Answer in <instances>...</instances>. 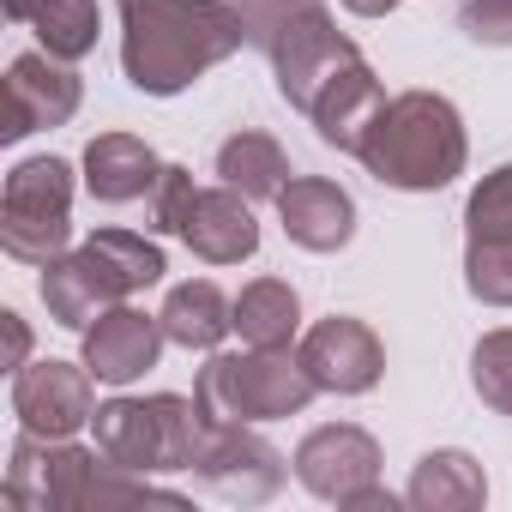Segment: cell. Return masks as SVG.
Instances as JSON below:
<instances>
[{
  "instance_id": "1",
  "label": "cell",
  "mask_w": 512,
  "mask_h": 512,
  "mask_svg": "<svg viewBox=\"0 0 512 512\" xmlns=\"http://www.w3.org/2000/svg\"><path fill=\"white\" fill-rule=\"evenodd\" d=\"M241 43L235 0H121V67L145 97H181Z\"/></svg>"
},
{
  "instance_id": "2",
  "label": "cell",
  "mask_w": 512,
  "mask_h": 512,
  "mask_svg": "<svg viewBox=\"0 0 512 512\" xmlns=\"http://www.w3.org/2000/svg\"><path fill=\"white\" fill-rule=\"evenodd\" d=\"M362 169L398 193H440L464 175L470 163V139L458 109L440 91H404L386 97L380 121L368 127V139L356 145Z\"/></svg>"
},
{
  "instance_id": "3",
  "label": "cell",
  "mask_w": 512,
  "mask_h": 512,
  "mask_svg": "<svg viewBox=\"0 0 512 512\" xmlns=\"http://www.w3.org/2000/svg\"><path fill=\"white\" fill-rule=\"evenodd\" d=\"M193 398L211 422H284V416H302L320 398V386L302 368V356L247 344V350H211Z\"/></svg>"
},
{
  "instance_id": "4",
  "label": "cell",
  "mask_w": 512,
  "mask_h": 512,
  "mask_svg": "<svg viewBox=\"0 0 512 512\" xmlns=\"http://www.w3.org/2000/svg\"><path fill=\"white\" fill-rule=\"evenodd\" d=\"M205 422L211 416L199 410V398L151 392V398H109V404H97L91 434H97V452L115 458L121 470L169 476V470H193Z\"/></svg>"
},
{
  "instance_id": "5",
  "label": "cell",
  "mask_w": 512,
  "mask_h": 512,
  "mask_svg": "<svg viewBox=\"0 0 512 512\" xmlns=\"http://www.w3.org/2000/svg\"><path fill=\"white\" fill-rule=\"evenodd\" d=\"M73 241V163L61 157H25L0 193V247L19 266H49Z\"/></svg>"
},
{
  "instance_id": "6",
  "label": "cell",
  "mask_w": 512,
  "mask_h": 512,
  "mask_svg": "<svg viewBox=\"0 0 512 512\" xmlns=\"http://www.w3.org/2000/svg\"><path fill=\"white\" fill-rule=\"evenodd\" d=\"M109 458L73 440H49V434H19L13 440V464H7V506L19 512H97Z\"/></svg>"
},
{
  "instance_id": "7",
  "label": "cell",
  "mask_w": 512,
  "mask_h": 512,
  "mask_svg": "<svg viewBox=\"0 0 512 512\" xmlns=\"http://www.w3.org/2000/svg\"><path fill=\"white\" fill-rule=\"evenodd\" d=\"M193 476L205 488H217L223 500L260 506L284 488V452L253 434V422H205L199 452H193Z\"/></svg>"
},
{
  "instance_id": "8",
  "label": "cell",
  "mask_w": 512,
  "mask_h": 512,
  "mask_svg": "<svg viewBox=\"0 0 512 512\" xmlns=\"http://www.w3.org/2000/svg\"><path fill=\"white\" fill-rule=\"evenodd\" d=\"M266 55H272V79H278L284 103L308 115V103L320 97V85H326L338 67H350L362 49L338 31V19L326 13V0H320V7L296 13V19H290V25L266 43Z\"/></svg>"
},
{
  "instance_id": "9",
  "label": "cell",
  "mask_w": 512,
  "mask_h": 512,
  "mask_svg": "<svg viewBox=\"0 0 512 512\" xmlns=\"http://www.w3.org/2000/svg\"><path fill=\"white\" fill-rule=\"evenodd\" d=\"M79 73L73 61H55L49 49L43 55H13L7 67V97H0V139H25V133H43V127H67L79 115Z\"/></svg>"
},
{
  "instance_id": "10",
  "label": "cell",
  "mask_w": 512,
  "mask_h": 512,
  "mask_svg": "<svg viewBox=\"0 0 512 512\" xmlns=\"http://www.w3.org/2000/svg\"><path fill=\"white\" fill-rule=\"evenodd\" d=\"M13 416L25 434H49V440H73L97 404H91V368L85 362H25L13 374Z\"/></svg>"
},
{
  "instance_id": "11",
  "label": "cell",
  "mask_w": 512,
  "mask_h": 512,
  "mask_svg": "<svg viewBox=\"0 0 512 512\" xmlns=\"http://www.w3.org/2000/svg\"><path fill=\"white\" fill-rule=\"evenodd\" d=\"M296 482L314 500L350 506L362 488L380 482V440L368 428H356V422H326L296 446Z\"/></svg>"
},
{
  "instance_id": "12",
  "label": "cell",
  "mask_w": 512,
  "mask_h": 512,
  "mask_svg": "<svg viewBox=\"0 0 512 512\" xmlns=\"http://www.w3.org/2000/svg\"><path fill=\"white\" fill-rule=\"evenodd\" d=\"M296 356H302V368L314 374V386H320V392H338V398H362V392H374L380 374H386V350H380L374 326H362V320H350V314L320 320V326L302 338Z\"/></svg>"
},
{
  "instance_id": "13",
  "label": "cell",
  "mask_w": 512,
  "mask_h": 512,
  "mask_svg": "<svg viewBox=\"0 0 512 512\" xmlns=\"http://www.w3.org/2000/svg\"><path fill=\"white\" fill-rule=\"evenodd\" d=\"M79 338H85V368H91V380H103V386H133V380H145V374L157 368L163 344H169V338H163V320L145 314V308H133V302L97 314Z\"/></svg>"
},
{
  "instance_id": "14",
  "label": "cell",
  "mask_w": 512,
  "mask_h": 512,
  "mask_svg": "<svg viewBox=\"0 0 512 512\" xmlns=\"http://www.w3.org/2000/svg\"><path fill=\"white\" fill-rule=\"evenodd\" d=\"M37 290H43L49 320H55V326H67V332H85L97 314H109V308H121V302H127L121 278L97 260L85 241H79V247H67L61 260H49V266H43Z\"/></svg>"
},
{
  "instance_id": "15",
  "label": "cell",
  "mask_w": 512,
  "mask_h": 512,
  "mask_svg": "<svg viewBox=\"0 0 512 512\" xmlns=\"http://www.w3.org/2000/svg\"><path fill=\"white\" fill-rule=\"evenodd\" d=\"M181 241L199 253L205 266H241L260 253V223H253V199L235 187H199L187 217H181Z\"/></svg>"
},
{
  "instance_id": "16",
  "label": "cell",
  "mask_w": 512,
  "mask_h": 512,
  "mask_svg": "<svg viewBox=\"0 0 512 512\" xmlns=\"http://www.w3.org/2000/svg\"><path fill=\"white\" fill-rule=\"evenodd\" d=\"M278 217H284V235L308 253H338L356 235V199L326 175H290L278 193Z\"/></svg>"
},
{
  "instance_id": "17",
  "label": "cell",
  "mask_w": 512,
  "mask_h": 512,
  "mask_svg": "<svg viewBox=\"0 0 512 512\" xmlns=\"http://www.w3.org/2000/svg\"><path fill=\"white\" fill-rule=\"evenodd\" d=\"M380 109H386V85H380L374 67L356 55L350 67H338V73L320 85V97L308 103V121H314V133H320L326 145H338V151L356 157V145H362L368 127L380 121Z\"/></svg>"
},
{
  "instance_id": "18",
  "label": "cell",
  "mask_w": 512,
  "mask_h": 512,
  "mask_svg": "<svg viewBox=\"0 0 512 512\" xmlns=\"http://www.w3.org/2000/svg\"><path fill=\"white\" fill-rule=\"evenodd\" d=\"M163 163L145 139L133 133H97L85 145V193L103 199V205H133V199H151Z\"/></svg>"
},
{
  "instance_id": "19",
  "label": "cell",
  "mask_w": 512,
  "mask_h": 512,
  "mask_svg": "<svg viewBox=\"0 0 512 512\" xmlns=\"http://www.w3.org/2000/svg\"><path fill=\"white\" fill-rule=\"evenodd\" d=\"M404 500L416 512H476L488 500V476L470 452L458 446H440V452H422L416 470H410V488Z\"/></svg>"
},
{
  "instance_id": "20",
  "label": "cell",
  "mask_w": 512,
  "mask_h": 512,
  "mask_svg": "<svg viewBox=\"0 0 512 512\" xmlns=\"http://www.w3.org/2000/svg\"><path fill=\"white\" fill-rule=\"evenodd\" d=\"M163 338L169 344H181V350H217L223 344V332H235V302L211 284V278H187V284H175L169 290V302H163Z\"/></svg>"
},
{
  "instance_id": "21",
  "label": "cell",
  "mask_w": 512,
  "mask_h": 512,
  "mask_svg": "<svg viewBox=\"0 0 512 512\" xmlns=\"http://www.w3.org/2000/svg\"><path fill=\"white\" fill-rule=\"evenodd\" d=\"M7 19L37 31V43L55 55V61H85L97 49V0H7Z\"/></svg>"
},
{
  "instance_id": "22",
  "label": "cell",
  "mask_w": 512,
  "mask_h": 512,
  "mask_svg": "<svg viewBox=\"0 0 512 512\" xmlns=\"http://www.w3.org/2000/svg\"><path fill=\"white\" fill-rule=\"evenodd\" d=\"M217 175H223V187H235V193H247L253 205H260V199H278V193H284L290 157H284V145H278L272 133L241 127V133H229V139L217 145Z\"/></svg>"
},
{
  "instance_id": "23",
  "label": "cell",
  "mask_w": 512,
  "mask_h": 512,
  "mask_svg": "<svg viewBox=\"0 0 512 512\" xmlns=\"http://www.w3.org/2000/svg\"><path fill=\"white\" fill-rule=\"evenodd\" d=\"M235 332L253 350H290V338L302 332V296L284 278H253L235 296Z\"/></svg>"
},
{
  "instance_id": "24",
  "label": "cell",
  "mask_w": 512,
  "mask_h": 512,
  "mask_svg": "<svg viewBox=\"0 0 512 512\" xmlns=\"http://www.w3.org/2000/svg\"><path fill=\"white\" fill-rule=\"evenodd\" d=\"M85 247L97 253V260L121 278V290L127 296H139V290H151L169 266H163V247L151 241V235H133V229H91L85 235Z\"/></svg>"
},
{
  "instance_id": "25",
  "label": "cell",
  "mask_w": 512,
  "mask_h": 512,
  "mask_svg": "<svg viewBox=\"0 0 512 512\" xmlns=\"http://www.w3.org/2000/svg\"><path fill=\"white\" fill-rule=\"evenodd\" d=\"M464 247H512V163L482 175L464 205Z\"/></svg>"
},
{
  "instance_id": "26",
  "label": "cell",
  "mask_w": 512,
  "mask_h": 512,
  "mask_svg": "<svg viewBox=\"0 0 512 512\" xmlns=\"http://www.w3.org/2000/svg\"><path fill=\"white\" fill-rule=\"evenodd\" d=\"M470 386H476V398L488 410L512 416V326L476 338V350H470Z\"/></svg>"
},
{
  "instance_id": "27",
  "label": "cell",
  "mask_w": 512,
  "mask_h": 512,
  "mask_svg": "<svg viewBox=\"0 0 512 512\" xmlns=\"http://www.w3.org/2000/svg\"><path fill=\"white\" fill-rule=\"evenodd\" d=\"M464 290L488 308H512V247H464Z\"/></svg>"
},
{
  "instance_id": "28",
  "label": "cell",
  "mask_w": 512,
  "mask_h": 512,
  "mask_svg": "<svg viewBox=\"0 0 512 512\" xmlns=\"http://www.w3.org/2000/svg\"><path fill=\"white\" fill-rule=\"evenodd\" d=\"M193 175L181 169V163H163V175H157V187H151V229L157 235H181V217H187V205H193Z\"/></svg>"
},
{
  "instance_id": "29",
  "label": "cell",
  "mask_w": 512,
  "mask_h": 512,
  "mask_svg": "<svg viewBox=\"0 0 512 512\" xmlns=\"http://www.w3.org/2000/svg\"><path fill=\"white\" fill-rule=\"evenodd\" d=\"M458 31L482 49H512V0H458Z\"/></svg>"
},
{
  "instance_id": "30",
  "label": "cell",
  "mask_w": 512,
  "mask_h": 512,
  "mask_svg": "<svg viewBox=\"0 0 512 512\" xmlns=\"http://www.w3.org/2000/svg\"><path fill=\"white\" fill-rule=\"evenodd\" d=\"M308 7H320V0H235V13H241L253 49H266V43H272L296 13H308Z\"/></svg>"
},
{
  "instance_id": "31",
  "label": "cell",
  "mask_w": 512,
  "mask_h": 512,
  "mask_svg": "<svg viewBox=\"0 0 512 512\" xmlns=\"http://www.w3.org/2000/svg\"><path fill=\"white\" fill-rule=\"evenodd\" d=\"M0 332H7V368L19 374L25 362H31V332H25V320L7 308V314H0Z\"/></svg>"
},
{
  "instance_id": "32",
  "label": "cell",
  "mask_w": 512,
  "mask_h": 512,
  "mask_svg": "<svg viewBox=\"0 0 512 512\" xmlns=\"http://www.w3.org/2000/svg\"><path fill=\"white\" fill-rule=\"evenodd\" d=\"M392 506H398V500H392L380 482H374V488H362V494L350 500V512H392Z\"/></svg>"
},
{
  "instance_id": "33",
  "label": "cell",
  "mask_w": 512,
  "mask_h": 512,
  "mask_svg": "<svg viewBox=\"0 0 512 512\" xmlns=\"http://www.w3.org/2000/svg\"><path fill=\"white\" fill-rule=\"evenodd\" d=\"M344 7H350L356 19H386V13L398 7V0H344Z\"/></svg>"
}]
</instances>
